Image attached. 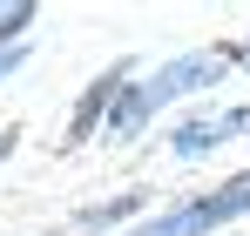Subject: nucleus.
<instances>
[{
  "label": "nucleus",
  "mask_w": 250,
  "mask_h": 236,
  "mask_svg": "<svg viewBox=\"0 0 250 236\" xmlns=\"http://www.w3.org/2000/svg\"><path fill=\"white\" fill-rule=\"evenodd\" d=\"M230 61H237V54H176V61H163L149 81H128L122 95H115L108 128H115V135H128V128H142V121L156 115L163 101H176V95H196V88H216Z\"/></svg>",
  "instance_id": "1"
},
{
  "label": "nucleus",
  "mask_w": 250,
  "mask_h": 236,
  "mask_svg": "<svg viewBox=\"0 0 250 236\" xmlns=\"http://www.w3.org/2000/svg\"><path fill=\"white\" fill-rule=\"evenodd\" d=\"M237 216H250V169L230 176V182H216L209 196H189L183 209H163V216L135 223L128 236H209V230H223V223H237Z\"/></svg>",
  "instance_id": "2"
},
{
  "label": "nucleus",
  "mask_w": 250,
  "mask_h": 236,
  "mask_svg": "<svg viewBox=\"0 0 250 236\" xmlns=\"http://www.w3.org/2000/svg\"><path fill=\"white\" fill-rule=\"evenodd\" d=\"M244 128H250V108H230V115H196V121H183V128H176V142H169V149H176L183 162H196V156H209L216 142L244 135Z\"/></svg>",
  "instance_id": "3"
},
{
  "label": "nucleus",
  "mask_w": 250,
  "mask_h": 236,
  "mask_svg": "<svg viewBox=\"0 0 250 236\" xmlns=\"http://www.w3.org/2000/svg\"><path fill=\"white\" fill-rule=\"evenodd\" d=\"M122 88H128V68H108V75H102V81H95V88H88V101H82V108H75V135H88L95 121L108 115Z\"/></svg>",
  "instance_id": "4"
},
{
  "label": "nucleus",
  "mask_w": 250,
  "mask_h": 236,
  "mask_svg": "<svg viewBox=\"0 0 250 236\" xmlns=\"http://www.w3.org/2000/svg\"><path fill=\"white\" fill-rule=\"evenodd\" d=\"M142 209V196H122V202H102V209H82V230H102V223H122V216H135Z\"/></svg>",
  "instance_id": "5"
},
{
  "label": "nucleus",
  "mask_w": 250,
  "mask_h": 236,
  "mask_svg": "<svg viewBox=\"0 0 250 236\" xmlns=\"http://www.w3.org/2000/svg\"><path fill=\"white\" fill-rule=\"evenodd\" d=\"M27 20H34V7H7V14H0V40H14Z\"/></svg>",
  "instance_id": "6"
},
{
  "label": "nucleus",
  "mask_w": 250,
  "mask_h": 236,
  "mask_svg": "<svg viewBox=\"0 0 250 236\" xmlns=\"http://www.w3.org/2000/svg\"><path fill=\"white\" fill-rule=\"evenodd\" d=\"M21 61H27V47H0V75H14Z\"/></svg>",
  "instance_id": "7"
},
{
  "label": "nucleus",
  "mask_w": 250,
  "mask_h": 236,
  "mask_svg": "<svg viewBox=\"0 0 250 236\" xmlns=\"http://www.w3.org/2000/svg\"><path fill=\"white\" fill-rule=\"evenodd\" d=\"M7 149H14V128H0V156H7Z\"/></svg>",
  "instance_id": "8"
},
{
  "label": "nucleus",
  "mask_w": 250,
  "mask_h": 236,
  "mask_svg": "<svg viewBox=\"0 0 250 236\" xmlns=\"http://www.w3.org/2000/svg\"><path fill=\"white\" fill-rule=\"evenodd\" d=\"M237 61H244V68H250V40H244V47H237Z\"/></svg>",
  "instance_id": "9"
}]
</instances>
